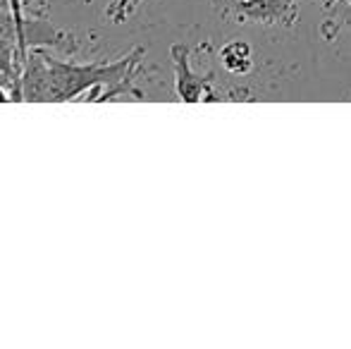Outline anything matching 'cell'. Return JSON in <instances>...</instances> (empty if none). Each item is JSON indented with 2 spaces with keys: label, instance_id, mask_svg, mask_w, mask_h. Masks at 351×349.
I'll list each match as a JSON object with an SVG mask.
<instances>
[{
  "label": "cell",
  "instance_id": "cell-1",
  "mask_svg": "<svg viewBox=\"0 0 351 349\" xmlns=\"http://www.w3.org/2000/svg\"><path fill=\"white\" fill-rule=\"evenodd\" d=\"M143 60V48H134L112 62H65L56 60L43 48H29L19 75V101L65 103L72 98H88L96 103L117 96L143 98L134 86V75Z\"/></svg>",
  "mask_w": 351,
  "mask_h": 349
},
{
  "label": "cell",
  "instance_id": "cell-2",
  "mask_svg": "<svg viewBox=\"0 0 351 349\" xmlns=\"http://www.w3.org/2000/svg\"><path fill=\"white\" fill-rule=\"evenodd\" d=\"M225 17L237 22H280L289 27L296 19L294 0H213Z\"/></svg>",
  "mask_w": 351,
  "mask_h": 349
},
{
  "label": "cell",
  "instance_id": "cell-3",
  "mask_svg": "<svg viewBox=\"0 0 351 349\" xmlns=\"http://www.w3.org/2000/svg\"><path fill=\"white\" fill-rule=\"evenodd\" d=\"M189 48L184 43H175L170 48V58L175 62V91L184 103H204L213 101L215 93L208 84V80L196 75L189 65Z\"/></svg>",
  "mask_w": 351,
  "mask_h": 349
},
{
  "label": "cell",
  "instance_id": "cell-4",
  "mask_svg": "<svg viewBox=\"0 0 351 349\" xmlns=\"http://www.w3.org/2000/svg\"><path fill=\"white\" fill-rule=\"evenodd\" d=\"M24 38H27V48L70 46V43H74L72 34L62 32V29L53 27V24H48V22H38V19H27Z\"/></svg>",
  "mask_w": 351,
  "mask_h": 349
},
{
  "label": "cell",
  "instance_id": "cell-5",
  "mask_svg": "<svg viewBox=\"0 0 351 349\" xmlns=\"http://www.w3.org/2000/svg\"><path fill=\"white\" fill-rule=\"evenodd\" d=\"M220 60L225 65L227 72H234V75H244L251 70V48L244 41H230L220 51Z\"/></svg>",
  "mask_w": 351,
  "mask_h": 349
},
{
  "label": "cell",
  "instance_id": "cell-6",
  "mask_svg": "<svg viewBox=\"0 0 351 349\" xmlns=\"http://www.w3.org/2000/svg\"><path fill=\"white\" fill-rule=\"evenodd\" d=\"M8 10L12 12L14 19V32H17V48H19V58H22V65H24V58H27L29 48H27V38H24V27H27V17H24V0H8Z\"/></svg>",
  "mask_w": 351,
  "mask_h": 349
},
{
  "label": "cell",
  "instance_id": "cell-7",
  "mask_svg": "<svg viewBox=\"0 0 351 349\" xmlns=\"http://www.w3.org/2000/svg\"><path fill=\"white\" fill-rule=\"evenodd\" d=\"M141 0H112L108 8V19L115 24H122L125 19H130L134 14V10L139 8Z\"/></svg>",
  "mask_w": 351,
  "mask_h": 349
},
{
  "label": "cell",
  "instance_id": "cell-8",
  "mask_svg": "<svg viewBox=\"0 0 351 349\" xmlns=\"http://www.w3.org/2000/svg\"><path fill=\"white\" fill-rule=\"evenodd\" d=\"M12 98H17V96H14V93L10 91V88L5 86V84H0V103H10Z\"/></svg>",
  "mask_w": 351,
  "mask_h": 349
},
{
  "label": "cell",
  "instance_id": "cell-9",
  "mask_svg": "<svg viewBox=\"0 0 351 349\" xmlns=\"http://www.w3.org/2000/svg\"><path fill=\"white\" fill-rule=\"evenodd\" d=\"M24 5H29V0H24Z\"/></svg>",
  "mask_w": 351,
  "mask_h": 349
}]
</instances>
